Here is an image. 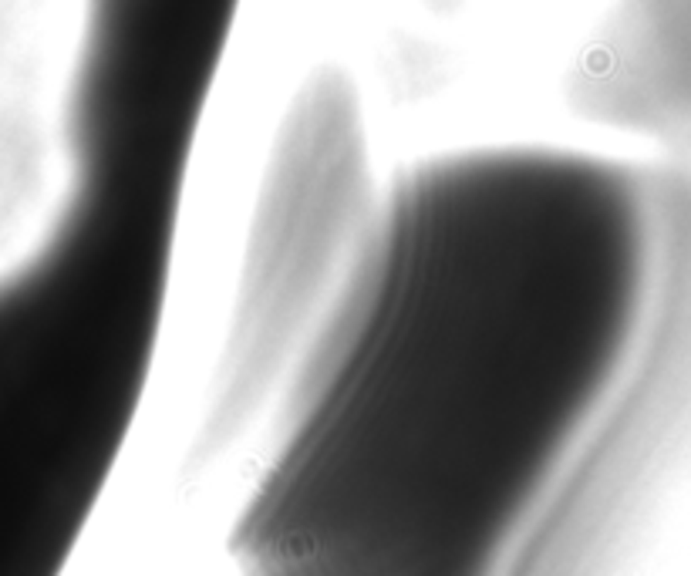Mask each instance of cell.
I'll return each mask as SVG.
<instances>
[{"label": "cell", "mask_w": 691, "mask_h": 576, "mask_svg": "<svg viewBox=\"0 0 691 576\" xmlns=\"http://www.w3.org/2000/svg\"><path fill=\"white\" fill-rule=\"evenodd\" d=\"M664 176L496 145L381 179L253 445L270 573H539L658 314Z\"/></svg>", "instance_id": "1"}, {"label": "cell", "mask_w": 691, "mask_h": 576, "mask_svg": "<svg viewBox=\"0 0 691 576\" xmlns=\"http://www.w3.org/2000/svg\"><path fill=\"white\" fill-rule=\"evenodd\" d=\"M381 189L351 78L317 68L293 91L267 155L240 259L223 350L196 435V462L216 465L253 441Z\"/></svg>", "instance_id": "2"}]
</instances>
